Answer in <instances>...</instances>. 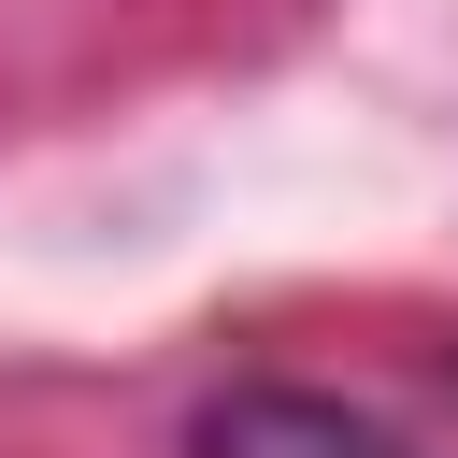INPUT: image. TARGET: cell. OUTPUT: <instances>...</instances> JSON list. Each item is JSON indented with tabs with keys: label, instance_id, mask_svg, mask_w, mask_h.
<instances>
[{
	"label": "cell",
	"instance_id": "6da1fadb",
	"mask_svg": "<svg viewBox=\"0 0 458 458\" xmlns=\"http://www.w3.org/2000/svg\"><path fill=\"white\" fill-rule=\"evenodd\" d=\"M200 458H401V444H386L372 415L315 401V386H243V401L200 415Z\"/></svg>",
	"mask_w": 458,
	"mask_h": 458
}]
</instances>
